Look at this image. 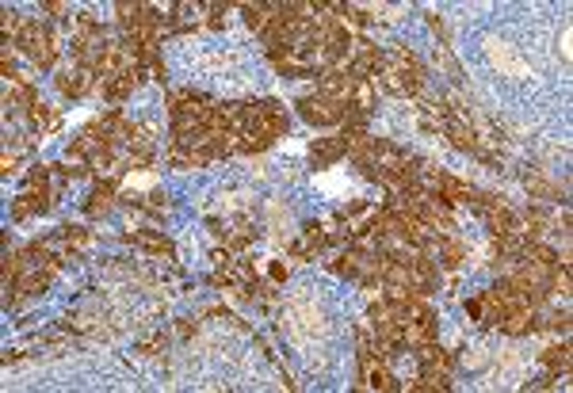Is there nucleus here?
I'll list each match as a JSON object with an SVG mask.
<instances>
[{
	"label": "nucleus",
	"instance_id": "1",
	"mask_svg": "<svg viewBox=\"0 0 573 393\" xmlns=\"http://www.w3.org/2000/svg\"><path fill=\"white\" fill-rule=\"evenodd\" d=\"M287 332L295 336V344H302V348H314L317 340L325 336V317H321V306L314 302V298H295V302L287 306Z\"/></svg>",
	"mask_w": 573,
	"mask_h": 393
},
{
	"label": "nucleus",
	"instance_id": "2",
	"mask_svg": "<svg viewBox=\"0 0 573 393\" xmlns=\"http://www.w3.org/2000/svg\"><path fill=\"white\" fill-rule=\"evenodd\" d=\"M298 111H302V119H306V123H314V126H333V123H341V119H344V104L329 99L325 92H321V96L298 99Z\"/></svg>",
	"mask_w": 573,
	"mask_h": 393
},
{
	"label": "nucleus",
	"instance_id": "3",
	"mask_svg": "<svg viewBox=\"0 0 573 393\" xmlns=\"http://www.w3.org/2000/svg\"><path fill=\"white\" fill-rule=\"evenodd\" d=\"M20 42L39 65H54V54L58 50H54V35L42 31V23H23L20 27Z\"/></svg>",
	"mask_w": 573,
	"mask_h": 393
},
{
	"label": "nucleus",
	"instance_id": "4",
	"mask_svg": "<svg viewBox=\"0 0 573 393\" xmlns=\"http://www.w3.org/2000/svg\"><path fill=\"white\" fill-rule=\"evenodd\" d=\"M485 54H490L493 69H501L504 77H528V61L501 39H485Z\"/></svg>",
	"mask_w": 573,
	"mask_h": 393
},
{
	"label": "nucleus",
	"instance_id": "5",
	"mask_svg": "<svg viewBox=\"0 0 573 393\" xmlns=\"http://www.w3.org/2000/svg\"><path fill=\"white\" fill-rule=\"evenodd\" d=\"M321 88L329 99H336V104H348L352 99V88H355V77L344 69H336V65H329V69L321 73Z\"/></svg>",
	"mask_w": 573,
	"mask_h": 393
},
{
	"label": "nucleus",
	"instance_id": "6",
	"mask_svg": "<svg viewBox=\"0 0 573 393\" xmlns=\"http://www.w3.org/2000/svg\"><path fill=\"white\" fill-rule=\"evenodd\" d=\"M268 222H271V241H276V245H283L287 233H290V214L283 210V202H279V199L268 202Z\"/></svg>",
	"mask_w": 573,
	"mask_h": 393
},
{
	"label": "nucleus",
	"instance_id": "7",
	"mask_svg": "<svg viewBox=\"0 0 573 393\" xmlns=\"http://www.w3.org/2000/svg\"><path fill=\"white\" fill-rule=\"evenodd\" d=\"M58 88L65 92V96H84V92L92 88V77L84 69H77V73H61L58 77Z\"/></svg>",
	"mask_w": 573,
	"mask_h": 393
},
{
	"label": "nucleus",
	"instance_id": "8",
	"mask_svg": "<svg viewBox=\"0 0 573 393\" xmlns=\"http://www.w3.org/2000/svg\"><path fill=\"white\" fill-rule=\"evenodd\" d=\"M341 153H348L344 138H325V142H317V145H314V161H317V164H333Z\"/></svg>",
	"mask_w": 573,
	"mask_h": 393
},
{
	"label": "nucleus",
	"instance_id": "9",
	"mask_svg": "<svg viewBox=\"0 0 573 393\" xmlns=\"http://www.w3.org/2000/svg\"><path fill=\"white\" fill-rule=\"evenodd\" d=\"M363 374H367V386H374V389H394L390 370L374 367V359H363Z\"/></svg>",
	"mask_w": 573,
	"mask_h": 393
},
{
	"label": "nucleus",
	"instance_id": "10",
	"mask_svg": "<svg viewBox=\"0 0 573 393\" xmlns=\"http://www.w3.org/2000/svg\"><path fill=\"white\" fill-rule=\"evenodd\" d=\"M439 252H444V264H447V267L463 264V245H459V241H444V245H439Z\"/></svg>",
	"mask_w": 573,
	"mask_h": 393
},
{
	"label": "nucleus",
	"instance_id": "11",
	"mask_svg": "<svg viewBox=\"0 0 573 393\" xmlns=\"http://www.w3.org/2000/svg\"><path fill=\"white\" fill-rule=\"evenodd\" d=\"M528 191H535V195H543V199H550L554 195V183H547L539 172H528Z\"/></svg>",
	"mask_w": 573,
	"mask_h": 393
},
{
	"label": "nucleus",
	"instance_id": "12",
	"mask_svg": "<svg viewBox=\"0 0 573 393\" xmlns=\"http://www.w3.org/2000/svg\"><path fill=\"white\" fill-rule=\"evenodd\" d=\"M321 245H325V237H321L317 229H309L306 237L298 241V256H309V252H314V248H321Z\"/></svg>",
	"mask_w": 573,
	"mask_h": 393
},
{
	"label": "nucleus",
	"instance_id": "13",
	"mask_svg": "<svg viewBox=\"0 0 573 393\" xmlns=\"http://www.w3.org/2000/svg\"><path fill=\"white\" fill-rule=\"evenodd\" d=\"M31 119H35V126H54V111L46 104H31Z\"/></svg>",
	"mask_w": 573,
	"mask_h": 393
},
{
	"label": "nucleus",
	"instance_id": "14",
	"mask_svg": "<svg viewBox=\"0 0 573 393\" xmlns=\"http://www.w3.org/2000/svg\"><path fill=\"white\" fill-rule=\"evenodd\" d=\"M111 207V187H100L96 195H92V214H100V210H107Z\"/></svg>",
	"mask_w": 573,
	"mask_h": 393
},
{
	"label": "nucleus",
	"instance_id": "15",
	"mask_svg": "<svg viewBox=\"0 0 573 393\" xmlns=\"http://www.w3.org/2000/svg\"><path fill=\"white\" fill-rule=\"evenodd\" d=\"M153 183H157V176H153V172H142V176L130 172V180H126V187H153Z\"/></svg>",
	"mask_w": 573,
	"mask_h": 393
},
{
	"label": "nucleus",
	"instance_id": "16",
	"mask_svg": "<svg viewBox=\"0 0 573 393\" xmlns=\"http://www.w3.org/2000/svg\"><path fill=\"white\" fill-rule=\"evenodd\" d=\"M562 58L569 61V27H566V31H562Z\"/></svg>",
	"mask_w": 573,
	"mask_h": 393
},
{
	"label": "nucleus",
	"instance_id": "17",
	"mask_svg": "<svg viewBox=\"0 0 573 393\" xmlns=\"http://www.w3.org/2000/svg\"><path fill=\"white\" fill-rule=\"evenodd\" d=\"M4 172H8V176L16 172V153H4Z\"/></svg>",
	"mask_w": 573,
	"mask_h": 393
}]
</instances>
